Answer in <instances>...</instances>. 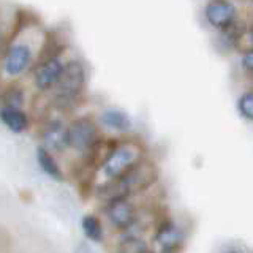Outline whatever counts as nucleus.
I'll use <instances>...</instances> for the list:
<instances>
[{
    "label": "nucleus",
    "instance_id": "obj_1",
    "mask_svg": "<svg viewBox=\"0 0 253 253\" xmlns=\"http://www.w3.org/2000/svg\"><path fill=\"white\" fill-rule=\"evenodd\" d=\"M85 83L84 68L79 62H70L63 67L57 81V100L62 106H67L81 93Z\"/></svg>",
    "mask_w": 253,
    "mask_h": 253
},
{
    "label": "nucleus",
    "instance_id": "obj_2",
    "mask_svg": "<svg viewBox=\"0 0 253 253\" xmlns=\"http://www.w3.org/2000/svg\"><path fill=\"white\" fill-rule=\"evenodd\" d=\"M139 155L141 154L136 147L121 146L108 155V158L101 166V171L108 179L114 180L117 177L124 176L130 168H133V166L139 162Z\"/></svg>",
    "mask_w": 253,
    "mask_h": 253
},
{
    "label": "nucleus",
    "instance_id": "obj_3",
    "mask_svg": "<svg viewBox=\"0 0 253 253\" xmlns=\"http://www.w3.org/2000/svg\"><path fill=\"white\" fill-rule=\"evenodd\" d=\"M97 139V126L90 119H78L68 126V144L76 150L90 149Z\"/></svg>",
    "mask_w": 253,
    "mask_h": 253
},
{
    "label": "nucleus",
    "instance_id": "obj_4",
    "mask_svg": "<svg viewBox=\"0 0 253 253\" xmlns=\"http://www.w3.org/2000/svg\"><path fill=\"white\" fill-rule=\"evenodd\" d=\"M234 6L228 0H212L206 6V18L209 24L217 29H226L234 21Z\"/></svg>",
    "mask_w": 253,
    "mask_h": 253
},
{
    "label": "nucleus",
    "instance_id": "obj_5",
    "mask_svg": "<svg viewBox=\"0 0 253 253\" xmlns=\"http://www.w3.org/2000/svg\"><path fill=\"white\" fill-rule=\"evenodd\" d=\"M106 215L116 228L126 229L133 225L134 211L131 208V204L126 201L125 198H119V200L109 201L106 208Z\"/></svg>",
    "mask_w": 253,
    "mask_h": 253
},
{
    "label": "nucleus",
    "instance_id": "obj_6",
    "mask_svg": "<svg viewBox=\"0 0 253 253\" xmlns=\"http://www.w3.org/2000/svg\"><path fill=\"white\" fill-rule=\"evenodd\" d=\"M63 67L65 65H62V62L59 59H49L43 62L35 71V84L38 89L46 90L57 84L63 71Z\"/></svg>",
    "mask_w": 253,
    "mask_h": 253
},
{
    "label": "nucleus",
    "instance_id": "obj_7",
    "mask_svg": "<svg viewBox=\"0 0 253 253\" xmlns=\"http://www.w3.org/2000/svg\"><path fill=\"white\" fill-rule=\"evenodd\" d=\"M43 144L47 150L60 152L68 144V128L59 121H52L43 130Z\"/></svg>",
    "mask_w": 253,
    "mask_h": 253
},
{
    "label": "nucleus",
    "instance_id": "obj_8",
    "mask_svg": "<svg viewBox=\"0 0 253 253\" xmlns=\"http://www.w3.org/2000/svg\"><path fill=\"white\" fill-rule=\"evenodd\" d=\"M30 59L32 54L29 47L26 44H16L8 51L5 57V71L11 76L19 75L29 67Z\"/></svg>",
    "mask_w": 253,
    "mask_h": 253
},
{
    "label": "nucleus",
    "instance_id": "obj_9",
    "mask_svg": "<svg viewBox=\"0 0 253 253\" xmlns=\"http://www.w3.org/2000/svg\"><path fill=\"white\" fill-rule=\"evenodd\" d=\"M182 239H184V236H182L180 229L176 225H172V223L163 225L157 231V236H155L157 244L160 245V249L165 253L176 252L180 247V245H182Z\"/></svg>",
    "mask_w": 253,
    "mask_h": 253
},
{
    "label": "nucleus",
    "instance_id": "obj_10",
    "mask_svg": "<svg viewBox=\"0 0 253 253\" xmlns=\"http://www.w3.org/2000/svg\"><path fill=\"white\" fill-rule=\"evenodd\" d=\"M0 121L14 133H22L29 126V119L22 111H19V108L5 106L0 109Z\"/></svg>",
    "mask_w": 253,
    "mask_h": 253
},
{
    "label": "nucleus",
    "instance_id": "obj_11",
    "mask_svg": "<svg viewBox=\"0 0 253 253\" xmlns=\"http://www.w3.org/2000/svg\"><path fill=\"white\" fill-rule=\"evenodd\" d=\"M101 122L106 126H109V128L117 130V131H126L131 126L130 117L119 109H106L105 113L101 114Z\"/></svg>",
    "mask_w": 253,
    "mask_h": 253
},
{
    "label": "nucleus",
    "instance_id": "obj_12",
    "mask_svg": "<svg viewBox=\"0 0 253 253\" xmlns=\"http://www.w3.org/2000/svg\"><path fill=\"white\" fill-rule=\"evenodd\" d=\"M37 158H38L40 166H42V169L47 174V176H51L55 180H62V171L52 158V155L47 152L46 147H40L37 150Z\"/></svg>",
    "mask_w": 253,
    "mask_h": 253
},
{
    "label": "nucleus",
    "instance_id": "obj_13",
    "mask_svg": "<svg viewBox=\"0 0 253 253\" xmlns=\"http://www.w3.org/2000/svg\"><path fill=\"white\" fill-rule=\"evenodd\" d=\"M83 231L87 239L93 242H100L103 239V228L97 217L93 215H85L83 218Z\"/></svg>",
    "mask_w": 253,
    "mask_h": 253
},
{
    "label": "nucleus",
    "instance_id": "obj_14",
    "mask_svg": "<svg viewBox=\"0 0 253 253\" xmlns=\"http://www.w3.org/2000/svg\"><path fill=\"white\" fill-rule=\"evenodd\" d=\"M119 253H147V245L138 237H128L121 244Z\"/></svg>",
    "mask_w": 253,
    "mask_h": 253
},
{
    "label": "nucleus",
    "instance_id": "obj_15",
    "mask_svg": "<svg viewBox=\"0 0 253 253\" xmlns=\"http://www.w3.org/2000/svg\"><path fill=\"white\" fill-rule=\"evenodd\" d=\"M239 111H241V114L245 117V119H249V121H253V92H249V93H245L241 97L239 100Z\"/></svg>",
    "mask_w": 253,
    "mask_h": 253
},
{
    "label": "nucleus",
    "instance_id": "obj_16",
    "mask_svg": "<svg viewBox=\"0 0 253 253\" xmlns=\"http://www.w3.org/2000/svg\"><path fill=\"white\" fill-rule=\"evenodd\" d=\"M5 103L10 108H19L22 105V92L19 89H10L5 93Z\"/></svg>",
    "mask_w": 253,
    "mask_h": 253
},
{
    "label": "nucleus",
    "instance_id": "obj_17",
    "mask_svg": "<svg viewBox=\"0 0 253 253\" xmlns=\"http://www.w3.org/2000/svg\"><path fill=\"white\" fill-rule=\"evenodd\" d=\"M242 65L247 68V70H250V71H253V49H250V51H247L244 54V57H242Z\"/></svg>",
    "mask_w": 253,
    "mask_h": 253
},
{
    "label": "nucleus",
    "instance_id": "obj_18",
    "mask_svg": "<svg viewBox=\"0 0 253 253\" xmlns=\"http://www.w3.org/2000/svg\"><path fill=\"white\" fill-rule=\"evenodd\" d=\"M75 253H97V252H95L89 244L81 242V244H78V247H76Z\"/></svg>",
    "mask_w": 253,
    "mask_h": 253
},
{
    "label": "nucleus",
    "instance_id": "obj_19",
    "mask_svg": "<svg viewBox=\"0 0 253 253\" xmlns=\"http://www.w3.org/2000/svg\"><path fill=\"white\" fill-rule=\"evenodd\" d=\"M249 40H250V43L253 44V29H252V30L249 32Z\"/></svg>",
    "mask_w": 253,
    "mask_h": 253
}]
</instances>
